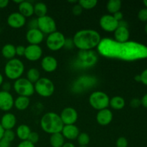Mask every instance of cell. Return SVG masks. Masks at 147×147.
Listing matches in <instances>:
<instances>
[{
    "instance_id": "cell-1",
    "label": "cell",
    "mask_w": 147,
    "mask_h": 147,
    "mask_svg": "<svg viewBox=\"0 0 147 147\" xmlns=\"http://www.w3.org/2000/svg\"><path fill=\"white\" fill-rule=\"evenodd\" d=\"M100 55L110 59L136 61L147 58V46L134 41L119 42L112 38H103L97 47Z\"/></svg>"
},
{
    "instance_id": "cell-2",
    "label": "cell",
    "mask_w": 147,
    "mask_h": 147,
    "mask_svg": "<svg viewBox=\"0 0 147 147\" xmlns=\"http://www.w3.org/2000/svg\"><path fill=\"white\" fill-rule=\"evenodd\" d=\"M102 38L100 33L92 29L78 31L73 36V43L79 50H93L98 47Z\"/></svg>"
},
{
    "instance_id": "cell-3",
    "label": "cell",
    "mask_w": 147,
    "mask_h": 147,
    "mask_svg": "<svg viewBox=\"0 0 147 147\" xmlns=\"http://www.w3.org/2000/svg\"><path fill=\"white\" fill-rule=\"evenodd\" d=\"M40 123L42 131L50 135L61 133L64 126L60 115L55 112L45 113L40 119Z\"/></svg>"
},
{
    "instance_id": "cell-4",
    "label": "cell",
    "mask_w": 147,
    "mask_h": 147,
    "mask_svg": "<svg viewBox=\"0 0 147 147\" xmlns=\"http://www.w3.org/2000/svg\"><path fill=\"white\" fill-rule=\"evenodd\" d=\"M98 62V55L94 50H79L73 60V67L76 69H88L93 67Z\"/></svg>"
},
{
    "instance_id": "cell-5",
    "label": "cell",
    "mask_w": 147,
    "mask_h": 147,
    "mask_svg": "<svg viewBox=\"0 0 147 147\" xmlns=\"http://www.w3.org/2000/svg\"><path fill=\"white\" fill-rule=\"evenodd\" d=\"M24 72V65L22 60L13 58L7 61L4 66V74L7 78L16 80L22 78Z\"/></svg>"
},
{
    "instance_id": "cell-6",
    "label": "cell",
    "mask_w": 147,
    "mask_h": 147,
    "mask_svg": "<svg viewBox=\"0 0 147 147\" xmlns=\"http://www.w3.org/2000/svg\"><path fill=\"white\" fill-rule=\"evenodd\" d=\"M98 83L97 78L91 76H81L73 82L71 86L73 93H82L94 87Z\"/></svg>"
},
{
    "instance_id": "cell-7",
    "label": "cell",
    "mask_w": 147,
    "mask_h": 147,
    "mask_svg": "<svg viewBox=\"0 0 147 147\" xmlns=\"http://www.w3.org/2000/svg\"><path fill=\"white\" fill-rule=\"evenodd\" d=\"M110 98L105 92L94 91L90 95L88 98L89 104L95 110L98 111L103 109H108L109 106Z\"/></svg>"
},
{
    "instance_id": "cell-8",
    "label": "cell",
    "mask_w": 147,
    "mask_h": 147,
    "mask_svg": "<svg viewBox=\"0 0 147 147\" xmlns=\"http://www.w3.org/2000/svg\"><path fill=\"white\" fill-rule=\"evenodd\" d=\"M34 93L43 98H49L55 92V85L48 78H40L34 84Z\"/></svg>"
},
{
    "instance_id": "cell-9",
    "label": "cell",
    "mask_w": 147,
    "mask_h": 147,
    "mask_svg": "<svg viewBox=\"0 0 147 147\" xmlns=\"http://www.w3.org/2000/svg\"><path fill=\"white\" fill-rule=\"evenodd\" d=\"M14 90L19 96L30 97L34 93V84L29 81L26 78H20L14 81Z\"/></svg>"
},
{
    "instance_id": "cell-10",
    "label": "cell",
    "mask_w": 147,
    "mask_h": 147,
    "mask_svg": "<svg viewBox=\"0 0 147 147\" xmlns=\"http://www.w3.org/2000/svg\"><path fill=\"white\" fill-rule=\"evenodd\" d=\"M65 39V37L63 33L59 31H55L48 34L46 39V45L51 51H58L64 47Z\"/></svg>"
},
{
    "instance_id": "cell-11",
    "label": "cell",
    "mask_w": 147,
    "mask_h": 147,
    "mask_svg": "<svg viewBox=\"0 0 147 147\" xmlns=\"http://www.w3.org/2000/svg\"><path fill=\"white\" fill-rule=\"evenodd\" d=\"M38 29L43 34H50L57 31V25L54 19L50 16L45 15L37 18Z\"/></svg>"
},
{
    "instance_id": "cell-12",
    "label": "cell",
    "mask_w": 147,
    "mask_h": 147,
    "mask_svg": "<svg viewBox=\"0 0 147 147\" xmlns=\"http://www.w3.org/2000/svg\"><path fill=\"white\" fill-rule=\"evenodd\" d=\"M99 25L104 31L114 32L119 27V22L115 20L112 14H104L100 18Z\"/></svg>"
},
{
    "instance_id": "cell-13",
    "label": "cell",
    "mask_w": 147,
    "mask_h": 147,
    "mask_svg": "<svg viewBox=\"0 0 147 147\" xmlns=\"http://www.w3.org/2000/svg\"><path fill=\"white\" fill-rule=\"evenodd\" d=\"M60 116L64 125H74L78 119V113L74 108L66 107L63 109Z\"/></svg>"
},
{
    "instance_id": "cell-14",
    "label": "cell",
    "mask_w": 147,
    "mask_h": 147,
    "mask_svg": "<svg viewBox=\"0 0 147 147\" xmlns=\"http://www.w3.org/2000/svg\"><path fill=\"white\" fill-rule=\"evenodd\" d=\"M42 49L40 45H29L25 47L24 57L29 61L34 62L40 60L42 56Z\"/></svg>"
},
{
    "instance_id": "cell-15",
    "label": "cell",
    "mask_w": 147,
    "mask_h": 147,
    "mask_svg": "<svg viewBox=\"0 0 147 147\" xmlns=\"http://www.w3.org/2000/svg\"><path fill=\"white\" fill-rule=\"evenodd\" d=\"M26 18L20 14L19 11L11 13L8 16L7 20V24L10 27L14 29H20L24 27L26 24Z\"/></svg>"
},
{
    "instance_id": "cell-16",
    "label": "cell",
    "mask_w": 147,
    "mask_h": 147,
    "mask_svg": "<svg viewBox=\"0 0 147 147\" xmlns=\"http://www.w3.org/2000/svg\"><path fill=\"white\" fill-rule=\"evenodd\" d=\"M14 99L9 92L0 91V110L8 112L14 107Z\"/></svg>"
},
{
    "instance_id": "cell-17",
    "label": "cell",
    "mask_w": 147,
    "mask_h": 147,
    "mask_svg": "<svg viewBox=\"0 0 147 147\" xmlns=\"http://www.w3.org/2000/svg\"><path fill=\"white\" fill-rule=\"evenodd\" d=\"M45 34L37 29H29L26 33V40L30 45H39L44 40Z\"/></svg>"
},
{
    "instance_id": "cell-18",
    "label": "cell",
    "mask_w": 147,
    "mask_h": 147,
    "mask_svg": "<svg viewBox=\"0 0 147 147\" xmlns=\"http://www.w3.org/2000/svg\"><path fill=\"white\" fill-rule=\"evenodd\" d=\"M113 115L111 111L109 109L98 111L96 114V121L98 123L102 126H108L113 121Z\"/></svg>"
},
{
    "instance_id": "cell-19",
    "label": "cell",
    "mask_w": 147,
    "mask_h": 147,
    "mask_svg": "<svg viewBox=\"0 0 147 147\" xmlns=\"http://www.w3.org/2000/svg\"><path fill=\"white\" fill-rule=\"evenodd\" d=\"M57 60L51 55H47L41 60V67L46 73H53L57 68Z\"/></svg>"
},
{
    "instance_id": "cell-20",
    "label": "cell",
    "mask_w": 147,
    "mask_h": 147,
    "mask_svg": "<svg viewBox=\"0 0 147 147\" xmlns=\"http://www.w3.org/2000/svg\"><path fill=\"white\" fill-rule=\"evenodd\" d=\"M0 123L4 130H12L17 124V118L13 113L7 112L1 117Z\"/></svg>"
},
{
    "instance_id": "cell-21",
    "label": "cell",
    "mask_w": 147,
    "mask_h": 147,
    "mask_svg": "<svg viewBox=\"0 0 147 147\" xmlns=\"http://www.w3.org/2000/svg\"><path fill=\"white\" fill-rule=\"evenodd\" d=\"M62 135L65 139L67 140H75L77 139L80 134L79 129L76 125H64L61 131Z\"/></svg>"
},
{
    "instance_id": "cell-22",
    "label": "cell",
    "mask_w": 147,
    "mask_h": 147,
    "mask_svg": "<svg viewBox=\"0 0 147 147\" xmlns=\"http://www.w3.org/2000/svg\"><path fill=\"white\" fill-rule=\"evenodd\" d=\"M130 37V32L128 27H120L119 26L118 28L114 31V39L116 42H128Z\"/></svg>"
},
{
    "instance_id": "cell-23",
    "label": "cell",
    "mask_w": 147,
    "mask_h": 147,
    "mask_svg": "<svg viewBox=\"0 0 147 147\" xmlns=\"http://www.w3.org/2000/svg\"><path fill=\"white\" fill-rule=\"evenodd\" d=\"M19 12L25 18L31 17L34 14V4L32 1H24L18 5Z\"/></svg>"
},
{
    "instance_id": "cell-24",
    "label": "cell",
    "mask_w": 147,
    "mask_h": 147,
    "mask_svg": "<svg viewBox=\"0 0 147 147\" xmlns=\"http://www.w3.org/2000/svg\"><path fill=\"white\" fill-rule=\"evenodd\" d=\"M30 133H31V129L29 127V126L26 124L20 125L16 130V135L18 139L21 140V142L27 141Z\"/></svg>"
},
{
    "instance_id": "cell-25",
    "label": "cell",
    "mask_w": 147,
    "mask_h": 147,
    "mask_svg": "<svg viewBox=\"0 0 147 147\" xmlns=\"http://www.w3.org/2000/svg\"><path fill=\"white\" fill-rule=\"evenodd\" d=\"M1 55L4 58L9 60L14 58L16 56V47L10 43L4 45L1 48Z\"/></svg>"
},
{
    "instance_id": "cell-26",
    "label": "cell",
    "mask_w": 147,
    "mask_h": 147,
    "mask_svg": "<svg viewBox=\"0 0 147 147\" xmlns=\"http://www.w3.org/2000/svg\"><path fill=\"white\" fill-rule=\"evenodd\" d=\"M30 104V98L25 96H18L14 100V106L18 111H24Z\"/></svg>"
},
{
    "instance_id": "cell-27",
    "label": "cell",
    "mask_w": 147,
    "mask_h": 147,
    "mask_svg": "<svg viewBox=\"0 0 147 147\" xmlns=\"http://www.w3.org/2000/svg\"><path fill=\"white\" fill-rule=\"evenodd\" d=\"M125 105H126V101L121 96H116L110 98L109 106H111L113 110H121L125 107Z\"/></svg>"
},
{
    "instance_id": "cell-28",
    "label": "cell",
    "mask_w": 147,
    "mask_h": 147,
    "mask_svg": "<svg viewBox=\"0 0 147 147\" xmlns=\"http://www.w3.org/2000/svg\"><path fill=\"white\" fill-rule=\"evenodd\" d=\"M122 2L120 0H110L106 4V9L110 14L113 15L117 11H119L121 9Z\"/></svg>"
},
{
    "instance_id": "cell-29",
    "label": "cell",
    "mask_w": 147,
    "mask_h": 147,
    "mask_svg": "<svg viewBox=\"0 0 147 147\" xmlns=\"http://www.w3.org/2000/svg\"><path fill=\"white\" fill-rule=\"evenodd\" d=\"M50 143L52 147H62L65 142L62 134L57 133L50 136Z\"/></svg>"
},
{
    "instance_id": "cell-30",
    "label": "cell",
    "mask_w": 147,
    "mask_h": 147,
    "mask_svg": "<svg viewBox=\"0 0 147 147\" xmlns=\"http://www.w3.org/2000/svg\"><path fill=\"white\" fill-rule=\"evenodd\" d=\"M47 7L45 3L37 2L34 4V14L37 17H42L47 15Z\"/></svg>"
},
{
    "instance_id": "cell-31",
    "label": "cell",
    "mask_w": 147,
    "mask_h": 147,
    "mask_svg": "<svg viewBox=\"0 0 147 147\" xmlns=\"http://www.w3.org/2000/svg\"><path fill=\"white\" fill-rule=\"evenodd\" d=\"M26 78L31 82L32 83L34 84L40 78V73L35 67H32L29 69L27 73V78Z\"/></svg>"
},
{
    "instance_id": "cell-32",
    "label": "cell",
    "mask_w": 147,
    "mask_h": 147,
    "mask_svg": "<svg viewBox=\"0 0 147 147\" xmlns=\"http://www.w3.org/2000/svg\"><path fill=\"white\" fill-rule=\"evenodd\" d=\"M78 3L80 4L83 9H92L96 7L98 1L96 0H80Z\"/></svg>"
},
{
    "instance_id": "cell-33",
    "label": "cell",
    "mask_w": 147,
    "mask_h": 147,
    "mask_svg": "<svg viewBox=\"0 0 147 147\" xmlns=\"http://www.w3.org/2000/svg\"><path fill=\"white\" fill-rule=\"evenodd\" d=\"M77 141L80 146H87L90 143V136L87 133H80L77 138Z\"/></svg>"
},
{
    "instance_id": "cell-34",
    "label": "cell",
    "mask_w": 147,
    "mask_h": 147,
    "mask_svg": "<svg viewBox=\"0 0 147 147\" xmlns=\"http://www.w3.org/2000/svg\"><path fill=\"white\" fill-rule=\"evenodd\" d=\"M15 136H16V134L14 133L13 130H5L4 131L3 138L11 143V142H13V141L14 140V139H15Z\"/></svg>"
},
{
    "instance_id": "cell-35",
    "label": "cell",
    "mask_w": 147,
    "mask_h": 147,
    "mask_svg": "<svg viewBox=\"0 0 147 147\" xmlns=\"http://www.w3.org/2000/svg\"><path fill=\"white\" fill-rule=\"evenodd\" d=\"M39 140H40V135H39V134L35 131H31L27 141L31 142L33 144H37L39 142Z\"/></svg>"
},
{
    "instance_id": "cell-36",
    "label": "cell",
    "mask_w": 147,
    "mask_h": 147,
    "mask_svg": "<svg viewBox=\"0 0 147 147\" xmlns=\"http://www.w3.org/2000/svg\"><path fill=\"white\" fill-rule=\"evenodd\" d=\"M138 18L140 21L144 22H147V8H143L139 10L138 13Z\"/></svg>"
},
{
    "instance_id": "cell-37",
    "label": "cell",
    "mask_w": 147,
    "mask_h": 147,
    "mask_svg": "<svg viewBox=\"0 0 147 147\" xmlns=\"http://www.w3.org/2000/svg\"><path fill=\"white\" fill-rule=\"evenodd\" d=\"M128 140L123 136L119 137L116 141V147H128Z\"/></svg>"
},
{
    "instance_id": "cell-38",
    "label": "cell",
    "mask_w": 147,
    "mask_h": 147,
    "mask_svg": "<svg viewBox=\"0 0 147 147\" xmlns=\"http://www.w3.org/2000/svg\"><path fill=\"white\" fill-rule=\"evenodd\" d=\"M72 12H73V14H74V15L79 16L82 14V12H83V8L80 7V4H79L78 3H77V4L73 5V8H72Z\"/></svg>"
},
{
    "instance_id": "cell-39",
    "label": "cell",
    "mask_w": 147,
    "mask_h": 147,
    "mask_svg": "<svg viewBox=\"0 0 147 147\" xmlns=\"http://www.w3.org/2000/svg\"><path fill=\"white\" fill-rule=\"evenodd\" d=\"M75 47L74 43H73V38H66L64 44V48L67 49V50H71Z\"/></svg>"
},
{
    "instance_id": "cell-40",
    "label": "cell",
    "mask_w": 147,
    "mask_h": 147,
    "mask_svg": "<svg viewBox=\"0 0 147 147\" xmlns=\"http://www.w3.org/2000/svg\"><path fill=\"white\" fill-rule=\"evenodd\" d=\"M25 47L23 45H18L16 47V55H18L20 57L24 55L25 53Z\"/></svg>"
},
{
    "instance_id": "cell-41",
    "label": "cell",
    "mask_w": 147,
    "mask_h": 147,
    "mask_svg": "<svg viewBox=\"0 0 147 147\" xmlns=\"http://www.w3.org/2000/svg\"><path fill=\"white\" fill-rule=\"evenodd\" d=\"M141 105H142V103H141V100L139 98H133L130 101V106H131L132 108H134V109L139 108Z\"/></svg>"
},
{
    "instance_id": "cell-42",
    "label": "cell",
    "mask_w": 147,
    "mask_h": 147,
    "mask_svg": "<svg viewBox=\"0 0 147 147\" xmlns=\"http://www.w3.org/2000/svg\"><path fill=\"white\" fill-rule=\"evenodd\" d=\"M141 76V83L147 86V68L142 71L140 74Z\"/></svg>"
},
{
    "instance_id": "cell-43",
    "label": "cell",
    "mask_w": 147,
    "mask_h": 147,
    "mask_svg": "<svg viewBox=\"0 0 147 147\" xmlns=\"http://www.w3.org/2000/svg\"><path fill=\"white\" fill-rule=\"evenodd\" d=\"M17 147H35L34 144H32L29 141H22L20 142Z\"/></svg>"
},
{
    "instance_id": "cell-44",
    "label": "cell",
    "mask_w": 147,
    "mask_h": 147,
    "mask_svg": "<svg viewBox=\"0 0 147 147\" xmlns=\"http://www.w3.org/2000/svg\"><path fill=\"white\" fill-rule=\"evenodd\" d=\"M29 29H37L38 25H37V19H32L30 20L28 23Z\"/></svg>"
},
{
    "instance_id": "cell-45",
    "label": "cell",
    "mask_w": 147,
    "mask_h": 147,
    "mask_svg": "<svg viewBox=\"0 0 147 147\" xmlns=\"http://www.w3.org/2000/svg\"><path fill=\"white\" fill-rule=\"evenodd\" d=\"M113 17H114L115 20H116V21L120 22V21H121V20H123V13H122L121 11H117V12H116L115 14H113Z\"/></svg>"
},
{
    "instance_id": "cell-46",
    "label": "cell",
    "mask_w": 147,
    "mask_h": 147,
    "mask_svg": "<svg viewBox=\"0 0 147 147\" xmlns=\"http://www.w3.org/2000/svg\"><path fill=\"white\" fill-rule=\"evenodd\" d=\"M1 87H2V90L6 92H9V90H11V86L9 82H4L1 85Z\"/></svg>"
},
{
    "instance_id": "cell-47",
    "label": "cell",
    "mask_w": 147,
    "mask_h": 147,
    "mask_svg": "<svg viewBox=\"0 0 147 147\" xmlns=\"http://www.w3.org/2000/svg\"><path fill=\"white\" fill-rule=\"evenodd\" d=\"M0 147H10V142L2 138L0 140Z\"/></svg>"
},
{
    "instance_id": "cell-48",
    "label": "cell",
    "mask_w": 147,
    "mask_h": 147,
    "mask_svg": "<svg viewBox=\"0 0 147 147\" xmlns=\"http://www.w3.org/2000/svg\"><path fill=\"white\" fill-rule=\"evenodd\" d=\"M9 1L8 0H0V9H4L8 6Z\"/></svg>"
},
{
    "instance_id": "cell-49",
    "label": "cell",
    "mask_w": 147,
    "mask_h": 147,
    "mask_svg": "<svg viewBox=\"0 0 147 147\" xmlns=\"http://www.w3.org/2000/svg\"><path fill=\"white\" fill-rule=\"evenodd\" d=\"M141 103H142V105L144 107L147 109V93L145 94L144 96L142 97V98L141 99Z\"/></svg>"
},
{
    "instance_id": "cell-50",
    "label": "cell",
    "mask_w": 147,
    "mask_h": 147,
    "mask_svg": "<svg viewBox=\"0 0 147 147\" xmlns=\"http://www.w3.org/2000/svg\"><path fill=\"white\" fill-rule=\"evenodd\" d=\"M4 129H3V127L1 126V123H0V140L3 138V136H4Z\"/></svg>"
},
{
    "instance_id": "cell-51",
    "label": "cell",
    "mask_w": 147,
    "mask_h": 147,
    "mask_svg": "<svg viewBox=\"0 0 147 147\" xmlns=\"http://www.w3.org/2000/svg\"><path fill=\"white\" fill-rule=\"evenodd\" d=\"M62 147H76V146L71 142H67V143H65Z\"/></svg>"
},
{
    "instance_id": "cell-52",
    "label": "cell",
    "mask_w": 147,
    "mask_h": 147,
    "mask_svg": "<svg viewBox=\"0 0 147 147\" xmlns=\"http://www.w3.org/2000/svg\"><path fill=\"white\" fill-rule=\"evenodd\" d=\"M134 80H136V82H141V76L140 75H136L134 77Z\"/></svg>"
},
{
    "instance_id": "cell-53",
    "label": "cell",
    "mask_w": 147,
    "mask_h": 147,
    "mask_svg": "<svg viewBox=\"0 0 147 147\" xmlns=\"http://www.w3.org/2000/svg\"><path fill=\"white\" fill-rule=\"evenodd\" d=\"M3 83H4V77H3L2 74L0 73V86H1Z\"/></svg>"
},
{
    "instance_id": "cell-54",
    "label": "cell",
    "mask_w": 147,
    "mask_h": 147,
    "mask_svg": "<svg viewBox=\"0 0 147 147\" xmlns=\"http://www.w3.org/2000/svg\"><path fill=\"white\" fill-rule=\"evenodd\" d=\"M14 1V3H16V4H17L19 5V4H20L22 2L23 0H19V1H17V0L15 1V0H14V1Z\"/></svg>"
},
{
    "instance_id": "cell-55",
    "label": "cell",
    "mask_w": 147,
    "mask_h": 147,
    "mask_svg": "<svg viewBox=\"0 0 147 147\" xmlns=\"http://www.w3.org/2000/svg\"><path fill=\"white\" fill-rule=\"evenodd\" d=\"M144 31H145V33L147 34V22L146 23V24H145V27H144Z\"/></svg>"
},
{
    "instance_id": "cell-56",
    "label": "cell",
    "mask_w": 147,
    "mask_h": 147,
    "mask_svg": "<svg viewBox=\"0 0 147 147\" xmlns=\"http://www.w3.org/2000/svg\"><path fill=\"white\" fill-rule=\"evenodd\" d=\"M143 3L145 5V7H146V8H147V0H144V1H143Z\"/></svg>"
},
{
    "instance_id": "cell-57",
    "label": "cell",
    "mask_w": 147,
    "mask_h": 147,
    "mask_svg": "<svg viewBox=\"0 0 147 147\" xmlns=\"http://www.w3.org/2000/svg\"><path fill=\"white\" fill-rule=\"evenodd\" d=\"M78 147H88V146H79Z\"/></svg>"
}]
</instances>
